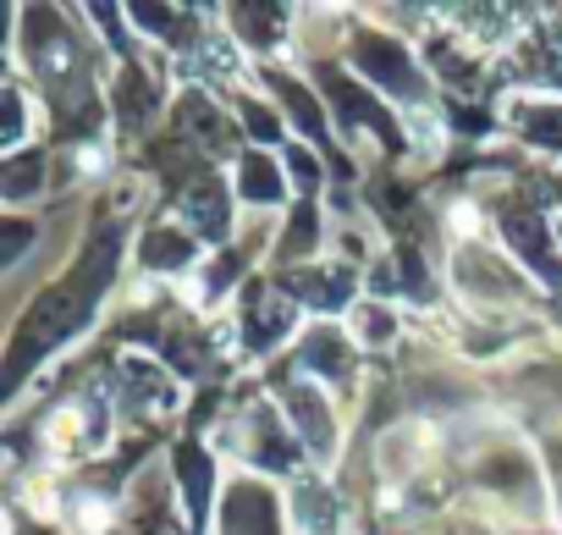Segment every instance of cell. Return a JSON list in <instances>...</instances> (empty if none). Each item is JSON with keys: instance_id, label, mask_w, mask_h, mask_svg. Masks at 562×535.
Wrapping results in <instances>:
<instances>
[{"instance_id": "obj_1", "label": "cell", "mask_w": 562, "mask_h": 535, "mask_svg": "<svg viewBox=\"0 0 562 535\" xmlns=\"http://www.w3.org/2000/svg\"><path fill=\"white\" fill-rule=\"evenodd\" d=\"M78 508H83V513H78L83 530H100V524H105V502H78Z\"/></svg>"}]
</instances>
